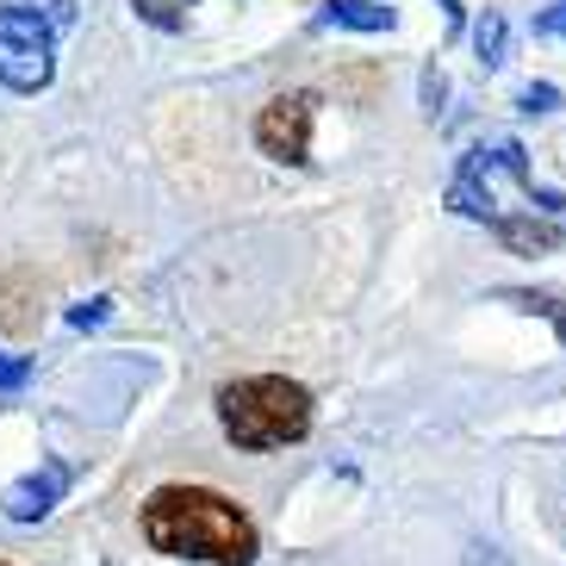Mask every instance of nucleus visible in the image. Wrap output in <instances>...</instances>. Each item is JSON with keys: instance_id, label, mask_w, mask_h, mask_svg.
<instances>
[{"instance_id": "obj_1", "label": "nucleus", "mask_w": 566, "mask_h": 566, "mask_svg": "<svg viewBox=\"0 0 566 566\" xmlns=\"http://www.w3.org/2000/svg\"><path fill=\"white\" fill-rule=\"evenodd\" d=\"M449 212L473 218V224H492L504 250L542 255L560 243L566 200L530 181V150L523 144H492V150L480 144V150H467L461 168H454Z\"/></svg>"}, {"instance_id": "obj_2", "label": "nucleus", "mask_w": 566, "mask_h": 566, "mask_svg": "<svg viewBox=\"0 0 566 566\" xmlns=\"http://www.w3.org/2000/svg\"><path fill=\"white\" fill-rule=\"evenodd\" d=\"M137 523H144V542L168 560L255 566V554H262V535L243 516V504L212 485H156Z\"/></svg>"}, {"instance_id": "obj_3", "label": "nucleus", "mask_w": 566, "mask_h": 566, "mask_svg": "<svg viewBox=\"0 0 566 566\" xmlns=\"http://www.w3.org/2000/svg\"><path fill=\"white\" fill-rule=\"evenodd\" d=\"M218 423L237 449H286L312 436V392L286 374H243L218 386Z\"/></svg>"}, {"instance_id": "obj_4", "label": "nucleus", "mask_w": 566, "mask_h": 566, "mask_svg": "<svg viewBox=\"0 0 566 566\" xmlns=\"http://www.w3.org/2000/svg\"><path fill=\"white\" fill-rule=\"evenodd\" d=\"M51 82H56V25L25 0L0 7V87L7 94H44Z\"/></svg>"}, {"instance_id": "obj_5", "label": "nucleus", "mask_w": 566, "mask_h": 566, "mask_svg": "<svg viewBox=\"0 0 566 566\" xmlns=\"http://www.w3.org/2000/svg\"><path fill=\"white\" fill-rule=\"evenodd\" d=\"M312 118H317V94H274L255 113V150L286 168L312 163Z\"/></svg>"}, {"instance_id": "obj_6", "label": "nucleus", "mask_w": 566, "mask_h": 566, "mask_svg": "<svg viewBox=\"0 0 566 566\" xmlns=\"http://www.w3.org/2000/svg\"><path fill=\"white\" fill-rule=\"evenodd\" d=\"M69 485H75V467H69L63 454H44L32 473H19V480L0 492V516H7V523H44V516L69 499Z\"/></svg>"}, {"instance_id": "obj_7", "label": "nucleus", "mask_w": 566, "mask_h": 566, "mask_svg": "<svg viewBox=\"0 0 566 566\" xmlns=\"http://www.w3.org/2000/svg\"><path fill=\"white\" fill-rule=\"evenodd\" d=\"M317 25L324 32H392L399 13L392 7H374V0H324L317 7Z\"/></svg>"}, {"instance_id": "obj_8", "label": "nucleus", "mask_w": 566, "mask_h": 566, "mask_svg": "<svg viewBox=\"0 0 566 566\" xmlns=\"http://www.w3.org/2000/svg\"><path fill=\"white\" fill-rule=\"evenodd\" d=\"M473 51H480V69H504V56H511V19L485 13L473 25Z\"/></svg>"}, {"instance_id": "obj_9", "label": "nucleus", "mask_w": 566, "mask_h": 566, "mask_svg": "<svg viewBox=\"0 0 566 566\" xmlns=\"http://www.w3.org/2000/svg\"><path fill=\"white\" fill-rule=\"evenodd\" d=\"M193 7H200V0H132V13L144 19V25H156V32H181Z\"/></svg>"}, {"instance_id": "obj_10", "label": "nucleus", "mask_w": 566, "mask_h": 566, "mask_svg": "<svg viewBox=\"0 0 566 566\" xmlns=\"http://www.w3.org/2000/svg\"><path fill=\"white\" fill-rule=\"evenodd\" d=\"M499 300L523 305V312H548V317H560V336H566V312H560V300H548V293H523V286H504Z\"/></svg>"}, {"instance_id": "obj_11", "label": "nucleus", "mask_w": 566, "mask_h": 566, "mask_svg": "<svg viewBox=\"0 0 566 566\" xmlns=\"http://www.w3.org/2000/svg\"><path fill=\"white\" fill-rule=\"evenodd\" d=\"M516 106H523V113H560V87H554V82H530L523 94H516Z\"/></svg>"}, {"instance_id": "obj_12", "label": "nucleus", "mask_w": 566, "mask_h": 566, "mask_svg": "<svg viewBox=\"0 0 566 566\" xmlns=\"http://www.w3.org/2000/svg\"><path fill=\"white\" fill-rule=\"evenodd\" d=\"M25 386H32V361L0 349V392H25Z\"/></svg>"}, {"instance_id": "obj_13", "label": "nucleus", "mask_w": 566, "mask_h": 566, "mask_svg": "<svg viewBox=\"0 0 566 566\" xmlns=\"http://www.w3.org/2000/svg\"><path fill=\"white\" fill-rule=\"evenodd\" d=\"M106 312H113V300H106V293H94V300L69 305V324H75V331H94V324H106Z\"/></svg>"}, {"instance_id": "obj_14", "label": "nucleus", "mask_w": 566, "mask_h": 566, "mask_svg": "<svg viewBox=\"0 0 566 566\" xmlns=\"http://www.w3.org/2000/svg\"><path fill=\"white\" fill-rule=\"evenodd\" d=\"M535 38H560V44H566V0H554V7L535 13Z\"/></svg>"}, {"instance_id": "obj_15", "label": "nucleus", "mask_w": 566, "mask_h": 566, "mask_svg": "<svg viewBox=\"0 0 566 566\" xmlns=\"http://www.w3.org/2000/svg\"><path fill=\"white\" fill-rule=\"evenodd\" d=\"M25 7H38V13L56 25V32H63V25H75V0H25Z\"/></svg>"}, {"instance_id": "obj_16", "label": "nucleus", "mask_w": 566, "mask_h": 566, "mask_svg": "<svg viewBox=\"0 0 566 566\" xmlns=\"http://www.w3.org/2000/svg\"><path fill=\"white\" fill-rule=\"evenodd\" d=\"M442 94H449V82H442V69L430 63V69H423V106H430V118L442 113Z\"/></svg>"}, {"instance_id": "obj_17", "label": "nucleus", "mask_w": 566, "mask_h": 566, "mask_svg": "<svg viewBox=\"0 0 566 566\" xmlns=\"http://www.w3.org/2000/svg\"><path fill=\"white\" fill-rule=\"evenodd\" d=\"M436 7L449 13V38H461L467 32V7H461V0H436Z\"/></svg>"}, {"instance_id": "obj_18", "label": "nucleus", "mask_w": 566, "mask_h": 566, "mask_svg": "<svg viewBox=\"0 0 566 566\" xmlns=\"http://www.w3.org/2000/svg\"><path fill=\"white\" fill-rule=\"evenodd\" d=\"M0 566H7V560H0Z\"/></svg>"}]
</instances>
